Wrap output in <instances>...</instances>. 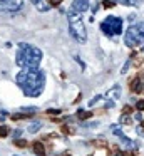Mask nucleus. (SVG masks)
I'll return each instance as SVG.
<instances>
[{"instance_id": "obj_1", "label": "nucleus", "mask_w": 144, "mask_h": 156, "mask_svg": "<svg viewBox=\"0 0 144 156\" xmlns=\"http://www.w3.org/2000/svg\"><path fill=\"white\" fill-rule=\"evenodd\" d=\"M17 84L20 86V89L24 91L25 96L35 97V96H40V92L44 91L45 76L39 69H24L17 76Z\"/></svg>"}, {"instance_id": "obj_2", "label": "nucleus", "mask_w": 144, "mask_h": 156, "mask_svg": "<svg viewBox=\"0 0 144 156\" xmlns=\"http://www.w3.org/2000/svg\"><path fill=\"white\" fill-rule=\"evenodd\" d=\"M17 66L24 69H37L42 60V52L37 47H32L28 44H19V52H17Z\"/></svg>"}, {"instance_id": "obj_3", "label": "nucleus", "mask_w": 144, "mask_h": 156, "mask_svg": "<svg viewBox=\"0 0 144 156\" xmlns=\"http://www.w3.org/2000/svg\"><path fill=\"white\" fill-rule=\"evenodd\" d=\"M67 19H69V27H70V34L72 37L84 44L87 40V32H85V25H84V20H82V15L77 12H67Z\"/></svg>"}, {"instance_id": "obj_4", "label": "nucleus", "mask_w": 144, "mask_h": 156, "mask_svg": "<svg viewBox=\"0 0 144 156\" xmlns=\"http://www.w3.org/2000/svg\"><path fill=\"white\" fill-rule=\"evenodd\" d=\"M142 42H144V34L137 29V25L129 27L127 32H126V45L134 47V45H139V44H142Z\"/></svg>"}, {"instance_id": "obj_5", "label": "nucleus", "mask_w": 144, "mask_h": 156, "mask_svg": "<svg viewBox=\"0 0 144 156\" xmlns=\"http://www.w3.org/2000/svg\"><path fill=\"white\" fill-rule=\"evenodd\" d=\"M24 7V0H0V12H19Z\"/></svg>"}, {"instance_id": "obj_6", "label": "nucleus", "mask_w": 144, "mask_h": 156, "mask_svg": "<svg viewBox=\"0 0 144 156\" xmlns=\"http://www.w3.org/2000/svg\"><path fill=\"white\" fill-rule=\"evenodd\" d=\"M106 24H109V27H111V30H112V34H121L122 32V20L119 19V17H107L106 19Z\"/></svg>"}, {"instance_id": "obj_7", "label": "nucleus", "mask_w": 144, "mask_h": 156, "mask_svg": "<svg viewBox=\"0 0 144 156\" xmlns=\"http://www.w3.org/2000/svg\"><path fill=\"white\" fill-rule=\"evenodd\" d=\"M87 8H89V0H74V2H72V8H70V10L82 15Z\"/></svg>"}, {"instance_id": "obj_8", "label": "nucleus", "mask_w": 144, "mask_h": 156, "mask_svg": "<svg viewBox=\"0 0 144 156\" xmlns=\"http://www.w3.org/2000/svg\"><path fill=\"white\" fill-rule=\"evenodd\" d=\"M32 4L35 5V8L39 12H49V8H50V4L47 0H32Z\"/></svg>"}, {"instance_id": "obj_9", "label": "nucleus", "mask_w": 144, "mask_h": 156, "mask_svg": "<svg viewBox=\"0 0 144 156\" xmlns=\"http://www.w3.org/2000/svg\"><path fill=\"white\" fill-rule=\"evenodd\" d=\"M141 89H142V79H141V77L132 79V82H131V91H132V92H139Z\"/></svg>"}, {"instance_id": "obj_10", "label": "nucleus", "mask_w": 144, "mask_h": 156, "mask_svg": "<svg viewBox=\"0 0 144 156\" xmlns=\"http://www.w3.org/2000/svg\"><path fill=\"white\" fill-rule=\"evenodd\" d=\"M34 153H35L37 156H45V146L42 143H34Z\"/></svg>"}, {"instance_id": "obj_11", "label": "nucleus", "mask_w": 144, "mask_h": 156, "mask_svg": "<svg viewBox=\"0 0 144 156\" xmlns=\"http://www.w3.org/2000/svg\"><path fill=\"white\" fill-rule=\"evenodd\" d=\"M77 118H79V119H89V118H92V112L91 111H84V109H79V111H77Z\"/></svg>"}, {"instance_id": "obj_12", "label": "nucleus", "mask_w": 144, "mask_h": 156, "mask_svg": "<svg viewBox=\"0 0 144 156\" xmlns=\"http://www.w3.org/2000/svg\"><path fill=\"white\" fill-rule=\"evenodd\" d=\"M100 29H102V32L106 34V35H114V34H112V30H111V27H109V24H106V22H102V24H100Z\"/></svg>"}, {"instance_id": "obj_13", "label": "nucleus", "mask_w": 144, "mask_h": 156, "mask_svg": "<svg viewBox=\"0 0 144 156\" xmlns=\"http://www.w3.org/2000/svg\"><path fill=\"white\" fill-rule=\"evenodd\" d=\"M28 116H30V114H27V112H17V114L12 116V119L13 121H20V119H27Z\"/></svg>"}, {"instance_id": "obj_14", "label": "nucleus", "mask_w": 144, "mask_h": 156, "mask_svg": "<svg viewBox=\"0 0 144 156\" xmlns=\"http://www.w3.org/2000/svg\"><path fill=\"white\" fill-rule=\"evenodd\" d=\"M40 126H42V124H40V123L30 124V126H28V133H35V131H39V129H40Z\"/></svg>"}, {"instance_id": "obj_15", "label": "nucleus", "mask_w": 144, "mask_h": 156, "mask_svg": "<svg viewBox=\"0 0 144 156\" xmlns=\"http://www.w3.org/2000/svg\"><path fill=\"white\" fill-rule=\"evenodd\" d=\"M13 144H15L17 148H25V146H27V141H25V139H15V141H13Z\"/></svg>"}, {"instance_id": "obj_16", "label": "nucleus", "mask_w": 144, "mask_h": 156, "mask_svg": "<svg viewBox=\"0 0 144 156\" xmlns=\"http://www.w3.org/2000/svg\"><path fill=\"white\" fill-rule=\"evenodd\" d=\"M111 96H112V97H116V99L121 96V87H119V86H116V87L111 91Z\"/></svg>"}, {"instance_id": "obj_17", "label": "nucleus", "mask_w": 144, "mask_h": 156, "mask_svg": "<svg viewBox=\"0 0 144 156\" xmlns=\"http://www.w3.org/2000/svg\"><path fill=\"white\" fill-rule=\"evenodd\" d=\"M8 128L7 126H0V138H5V136H8Z\"/></svg>"}, {"instance_id": "obj_18", "label": "nucleus", "mask_w": 144, "mask_h": 156, "mask_svg": "<svg viewBox=\"0 0 144 156\" xmlns=\"http://www.w3.org/2000/svg\"><path fill=\"white\" fill-rule=\"evenodd\" d=\"M124 5H139L141 0H121Z\"/></svg>"}, {"instance_id": "obj_19", "label": "nucleus", "mask_w": 144, "mask_h": 156, "mask_svg": "<svg viewBox=\"0 0 144 156\" xmlns=\"http://www.w3.org/2000/svg\"><path fill=\"white\" fill-rule=\"evenodd\" d=\"M114 4H116V2H111V0H104V2H102V7L111 8V7H114Z\"/></svg>"}, {"instance_id": "obj_20", "label": "nucleus", "mask_w": 144, "mask_h": 156, "mask_svg": "<svg viewBox=\"0 0 144 156\" xmlns=\"http://www.w3.org/2000/svg\"><path fill=\"white\" fill-rule=\"evenodd\" d=\"M121 123L122 124H131V118H129L127 114H124V116L121 118Z\"/></svg>"}, {"instance_id": "obj_21", "label": "nucleus", "mask_w": 144, "mask_h": 156, "mask_svg": "<svg viewBox=\"0 0 144 156\" xmlns=\"http://www.w3.org/2000/svg\"><path fill=\"white\" fill-rule=\"evenodd\" d=\"M112 133H114V136H117V138H122L124 134H122V131L121 129H117V128H112Z\"/></svg>"}, {"instance_id": "obj_22", "label": "nucleus", "mask_w": 144, "mask_h": 156, "mask_svg": "<svg viewBox=\"0 0 144 156\" xmlns=\"http://www.w3.org/2000/svg\"><path fill=\"white\" fill-rule=\"evenodd\" d=\"M129 67H131V60H127V62H126V64H124V67L121 69V72H122V74H126V72H127V69H129Z\"/></svg>"}, {"instance_id": "obj_23", "label": "nucleus", "mask_w": 144, "mask_h": 156, "mask_svg": "<svg viewBox=\"0 0 144 156\" xmlns=\"http://www.w3.org/2000/svg\"><path fill=\"white\" fill-rule=\"evenodd\" d=\"M49 4H50V7H57L62 4V0H49Z\"/></svg>"}, {"instance_id": "obj_24", "label": "nucleus", "mask_w": 144, "mask_h": 156, "mask_svg": "<svg viewBox=\"0 0 144 156\" xmlns=\"http://www.w3.org/2000/svg\"><path fill=\"white\" fill-rule=\"evenodd\" d=\"M62 133H65V134H74V133H72V129L69 128V126H62Z\"/></svg>"}, {"instance_id": "obj_25", "label": "nucleus", "mask_w": 144, "mask_h": 156, "mask_svg": "<svg viewBox=\"0 0 144 156\" xmlns=\"http://www.w3.org/2000/svg\"><path fill=\"white\" fill-rule=\"evenodd\" d=\"M136 108L139 109V111H144V101H137V102H136Z\"/></svg>"}, {"instance_id": "obj_26", "label": "nucleus", "mask_w": 144, "mask_h": 156, "mask_svg": "<svg viewBox=\"0 0 144 156\" xmlns=\"http://www.w3.org/2000/svg\"><path fill=\"white\" fill-rule=\"evenodd\" d=\"M60 109H47V114H59Z\"/></svg>"}, {"instance_id": "obj_27", "label": "nucleus", "mask_w": 144, "mask_h": 156, "mask_svg": "<svg viewBox=\"0 0 144 156\" xmlns=\"http://www.w3.org/2000/svg\"><path fill=\"white\" fill-rule=\"evenodd\" d=\"M131 112H132V108L131 106H126L124 108V114H131Z\"/></svg>"}, {"instance_id": "obj_28", "label": "nucleus", "mask_w": 144, "mask_h": 156, "mask_svg": "<svg viewBox=\"0 0 144 156\" xmlns=\"http://www.w3.org/2000/svg\"><path fill=\"white\" fill-rule=\"evenodd\" d=\"M99 99H100V96H96V97H94V99L91 101V102H89V106H92V104H96V102H97V101H99Z\"/></svg>"}, {"instance_id": "obj_29", "label": "nucleus", "mask_w": 144, "mask_h": 156, "mask_svg": "<svg viewBox=\"0 0 144 156\" xmlns=\"http://www.w3.org/2000/svg\"><path fill=\"white\" fill-rule=\"evenodd\" d=\"M137 29H139L141 32L144 34V22H141V24H137Z\"/></svg>"}, {"instance_id": "obj_30", "label": "nucleus", "mask_w": 144, "mask_h": 156, "mask_svg": "<svg viewBox=\"0 0 144 156\" xmlns=\"http://www.w3.org/2000/svg\"><path fill=\"white\" fill-rule=\"evenodd\" d=\"M142 129H144V121H142Z\"/></svg>"}, {"instance_id": "obj_31", "label": "nucleus", "mask_w": 144, "mask_h": 156, "mask_svg": "<svg viewBox=\"0 0 144 156\" xmlns=\"http://www.w3.org/2000/svg\"><path fill=\"white\" fill-rule=\"evenodd\" d=\"M142 54H144V47H142Z\"/></svg>"}]
</instances>
